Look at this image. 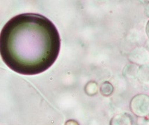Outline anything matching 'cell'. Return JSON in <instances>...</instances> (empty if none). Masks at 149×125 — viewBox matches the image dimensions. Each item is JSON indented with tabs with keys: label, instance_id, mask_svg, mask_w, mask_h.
Returning a JSON list of instances; mask_svg holds the SVG:
<instances>
[{
	"label": "cell",
	"instance_id": "cell-5",
	"mask_svg": "<svg viewBox=\"0 0 149 125\" xmlns=\"http://www.w3.org/2000/svg\"><path fill=\"white\" fill-rule=\"evenodd\" d=\"M65 125H79V124L74 120H69L68 121L66 122Z\"/></svg>",
	"mask_w": 149,
	"mask_h": 125
},
{
	"label": "cell",
	"instance_id": "cell-3",
	"mask_svg": "<svg viewBox=\"0 0 149 125\" xmlns=\"http://www.w3.org/2000/svg\"><path fill=\"white\" fill-rule=\"evenodd\" d=\"M100 91L104 96H110L113 91V87L109 82H104L101 86Z\"/></svg>",
	"mask_w": 149,
	"mask_h": 125
},
{
	"label": "cell",
	"instance_id": "cell-4",
	"mask_svg": "<svg viewBox=\"0 0 149 125\" xmlns=\"http://www.w3.org/2000/svg\"><path fill=\"white\" fill-rule=\"evenodd\" d=\"M97 91H98V86L95 82H90L85 87V92L90 96L95 95Z\"/></svg>",
	"mask_w": 149,
	"mask_h": 125
},
{
	"label": "cell",
	"instance_id": "cell-2",
	"mask_svg": "<svg viewBox=\"0 0 149 125\" xmlns=\"http://www.w3.org/2000/svg\"><path fill=\"white\" fill-rule=\"evenodd\" d=\"M110 125H130V118L127 115H117L113 118Z\"/></svg>",
	"mask_w": 149,
	"mask_h": 125
},
{
	"label": "cell",
	"instance_id": "cell-1",
	"mask_svg": "<svg viewBox=\"0 0 149 125\" xmlns=\"http://www.w3.org/2000/svg\"><path fill=\"white\" fill-rule=\"evenodd\" d=\"M60 49L58 29L41 14H18L0 33V55L4 62L23 75H36L48 70L55 62Z\"/></svg>",
	"mask_w": 149,
	"mask_h": 125
},
{
	"label": "cell",
	"instance_id": "cell-6",
	"mask_svg": "<svg viewBox=\"0 0 149 125\" xmlns=\"http://www.w3.org/2000/svg\"><path fill=\"white\" fill-rule=\"evenodd\" d=\"M146 32H147V34L149 37V22L147 25V28H146Z\"/></svg>",
	"mask_w": 149,
	"mask_h": 125
}]
</instances>
